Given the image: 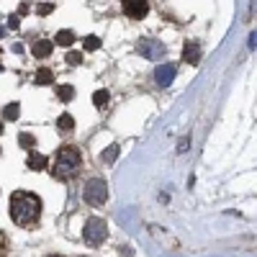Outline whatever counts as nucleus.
I'll use <instances>...</instances> for the list:
<instances>
[{
    "label": "nucleus",
    "mask_w": 257,
    "mask_h": 257,
    "mask_svg": "<svg viewBox=\"0 0 257 257\" xmlns=\"http://www.w3.org/2000/svg\"><path fill=\"white\" fill-rule=\"evenodd\" d=\"M41 213V198L31 190H16L11 196V219L18 226H29Z\"/></svg>",
    "instance_id": "obj_1"
},
{
    "label": "nucleus",
    "mask_w": 257,
    "mask_h": 257,
    "mask_svg": "<svg viewBox=\"0 0 257 257\" xmlns=\"http://www.w3.org/2000/svg\"><path fill=\"white\" fill-rule=\"evenodd\" d=\"M80 165H82V155L77 147H62L57 152V162H54V178L59 180H67V178H75L80 173Z\"/></svg>",
    "instance_id": "obj_2"
},
{
    "label": "nucleus",
    "mask_w": 257,
    "mask_h": 257,
    "mask_svg": "<svg viewBox=\"0 0 257 257\" xmlns=\"http://www.w3.org/2000/svg\"><path fill=\"white\" fill-rule=\"evenodd\" d=\"M82 198L90 206H103L105 201H108V183L100 180V178L88 180L85 183V190H82Z\"/></svg>",
    "instance_id": "obj_3"
},
{
    "label": "nucleus",
    "mask_w": 257,
    "mask_h": 257,
    "mask_svg": "<svg viewBox=\"0 0 257 257\" xmlns=\"http://www.w3.org/2000/svg\"><path fill=\"white\" fill-rule=\"evenodd\" d=\"M82 237H85V242H88V244H100L105 237H108V224H105L103 219H98V216H93V219L85 221Z\"/></svg>",
    "instance_id": "obj_4"
},
{
    "label": "nucleus",
    "mask_w": 257,
    "mask_h": 257,
    "mask_svg": "<svg viewBox=\"0 0 257 257\" xmlns=\"http://www.w3.org/2000/svg\"><path fill=\"white\" fill-rule=\"evenodd\" d=\"M175 75H178V64H160V67L155 70V82L160 85V88H170V82L175 80Z\"/></svg>",
    "instance_id": "obj_5"
},
{
    "label": "nucleus",
    "mask_w": 257,
    "mask_h": 257,
    "mask_svg": "<svg viewBox=\"0 0 257 257\" xmlns=\"http://www.w3.org/2000/svg\"><path fill=\"white\" fill-rule=\"evenodd\" d=\"M139 54H142V57H149V59H157V57L165 54V47H162V41L142 39V41H139Z\"/></svg>",
    "instance_id": "obj_6"
},
{
    "label": "nucleus",
    "mask_w": 257,
    "mask_h": 257,
    "mask_svg": "<svg viewBox=\"0 0 257 257\" xmlns=\"http://www.w3.org/2000/svg\"><path fill=\"white\" fill-rule=\"evenodd\" d=\"M123 13L128 18H144L149 13V3L147 0H139V3H123Z\"/></svg>",
    "instance_id": "obj_7"
},
{
    "label": "nucleus",
    "mask_w": 257,
    "mask_h": 257,
    "mask_svg": "<svg viewBox=\"0 0 257 257\" xmlns=\"http://www.w3.org/2000/svg\"><path fill=\"white\" fill-rule=\"evenodd\" d=\"M52 49H54V44H52L49 39H39V41H34L31 54H34L36 59H44V57H49V54H52Z\"/></svg>",
    "instance_id": "obj_8"
},
{
    "label": "nucleus",
    "mask_w": 257,
    "mask_h": 257,
    "mask_svg": "<svg viewBox=\"0 0 257 257\" xmlns=\"http://www.w3.org/2000/svg\"><path fill=\"white\" fill-rule=\"evenodd\" d=\"M183 59L190 62V64H198V59H201V47L196 44V41H188V44H185V49H183Z\"/></svg>",
    "instance_id": "obj_9"
},
{
    "label": "nucleus",
    "mask_w": 257,
    "mask_h": 257,
    "mask_svg": "<svg viewBox=\"0 0 257 257\" xmlns=\"http://www.w3.org/2000/svg\"><path fill=\"white\" fill-rule=\"evenodd\" d=\"M49 160L41 155V152H31L29 155V170H34V173H41V170H47Z\"/></svg>",
    "instance_id": "obj_10"
},
{
    "label": "nucleus",
    "mask_w": 257,
    "mask_h": 257,
    "mask_svg": "<svg viewBox=\"0 0 257 257\" xmlns=\"http://www.w3.org/2000/svg\"><path fill=\"white\" fill-rule=\"evenodd\" d=\"M57 128H59V132H64V134L75 132V118H72L70 113H62V116L57 118Z\"/></svg>",
    "instance_id": "obj_11"
},
{
    "label": "nucleus",
    "mask_w": 257,
    "mask_h": 257,
    "mask_svg": "<svg viewBox=\"0 0 257 257\" xmlns=\"http://www.w3.org/2000/svg\"><path fill=\"white\" fill-rule=\"evenodd\" d=\"M52 44H59V47H72V44H75V34L64 29V31H59V34H57V39L52 41Z\"/></svg>",
    "instance_id": "obj_12"
},
{
    "label": "nucleus",
    "mask_w": 257,
    "mask_h": 257,
    "mask_svg": "<svg viewBox=\"0 0 257 257\" xmlns=\"http://www.w3.org/2000/svg\"><path fill=\"white\" fill-rule=\"evenodd\" d=\"M54 80V75H52V70H47V67H41L39 72H36V85H49Z\"/></svg>",
    "instance_id": "obj_13"
},
{
    "label": "nucleus",
    "mask_w": 257,
    "mask_h": 257,
    "mask_svg": "<svg viewBox=\"0 0 257 257\" xmlns=\"http://www.w3.org/2000/svg\"><path fill=\"white\" fill-rule=\"evenodd\" d=\"M57 95H59V100H72L75 98V88H72V85H59Z\"/></svg>",
    "instance_id": "obj_14"
},
{
    "label": "nucleus",
    "mask_w": 257,
    "mask_h": 257,
    "mask_svg": "<svg viewBox=\"0 0 257 257\" xmlns=\"http://www.w3.org/2000/svg\"><path fill=\"white\" fill-rule=\"evenodd\" d=\"M18 108H21L18 103H11V105H6V111H3V118H6V121H16V118L21 116V111H18Z\"/></svg>",
    "instance_id": "obj_15"
},
{
    "label": "nucleus",
    "mask_w": 257,
    "mask_h": 257,
    "mask_svg": "<svg viewBox=\"0 0 257 257\" xmlns=\"http://www.w3.org/2000/svg\"><path fill=\"white\" fill-rule=\"evenodd\" d=\"M93 103L98 105V108H100V105H105V103H108V90H95L93 93Z\"/></svg>",
    "instance_id": "obj_16"
},
{
    "label": "nucleus",
    "mask_w": 257,
    "mask_h": 257,
    "mask_svg": "<svg viewBox=\"0 0 257 257\" xmlns=\"http://www.w3.org/2000/svg\"><path fill=\"white\" fill-rule=\"evenodd\" d=\"M82 44H85V49H88V52H95V49L100 47V39H98V36H85Z\"/></svg>",
    "instance_id": "obj_17"
},
{
    "label": "nucleus",
    "mask_w": 257,
    "mask_h": 257,
    "mask_svg": "<svg viewBox=\"0 0 257 257\" xmlns=\"http://www.w3.org/2000/svg\"><path fill=\"white\" fill-rule=\"evenodd\" d=\"M118 157V147L113 144V147H108V149H105V152H103V162H113Z\"/></svg>",
    "instance_id": "obj_18"
},
{
    "label": "nucleus",
    "mask_w": 257,
    "mask_h": 257,
    "mask_svg": "<svg viewBox=\"0 0 257 257\" xmlns=\"http://www.w3.org/2000/svg\"><path fill=\"white\" fill-rule=\"evenodd\" d=\"M18 142H21V147H34V144H36V139H34L31 134H21Z\"/></svg>",
    "instance_id": "obj_19"
},
{
    "label": "nucleus",
    "mask_w": 257,
    "mask_h": 257,
    "mask_svg": "<svg viewBox=\"0 0 257 257\" xmlns=\"http://www.w3.org/2000/svg\"><path fill=\"white\" fill-rule=\"evenodd\" d=\"M67 62H70V64H80V62H82V54H80V52H70V54H67Z\"/></svg>",
    "instance_id": "obj_20"
},
{
    "label": "nucleus",
    "mask_w": 257,
    "mask_h": 257,
    "mask_svg": "<svg viewBox=\"0 0 257 257\" xmlns=\"http://www.w3.org/2000/svg\"><path fill=\"white\" fill-rule=\"evenodd\" d=\"M52 11H54L52 3H41V6H39V13H41V16H47V13H52Z\"/></svg>",
    "instance_id": "obj_21"
},
{
    "label": "nucleus",
    "mask_w": 257,
    "mask_h": 257,
    "mask_svg": "<svg viewBox=\"0 0 257 257\" xmlns=\"http://www.w3.org/2000/svg\"><path fill=\"white\" fill-rule=\"evenodd\" d=\"M8 26H11V29H18V16H11V18H8Z\"/></svg>",
    "instance_id": "obj_22"
},
{
    "label": "nucleus",
    "mask_w": 257,
    "mask_h": 257,
    "mask_svg": "<svg viewBox=\"0 0 257 257\" xmlns=\"http://www.w3.org/2000/svg\"><path fill=\"white\" fill-rule=\"evenodd\" d=\"M0 134H3V121H0Z\"/></svg>",
    "instance_id": "obj_23"
},
{
    "label": "nucleus",
    "mask_w": 257,
    "mask_h": 257,
    "mask_svg": "<svg viewBox=\"0 0 257 257\" xmlns=\"http://www.w3.org/2000/svg\"><path fill=\"white\" fill-rule=\"evenodd\" d=\"M49 257H62V254H49Z\"/></svg>",
    "instance_id": "obj_24"
},
{
    "label": "nucleus",
    "mask_w": 257,
    "mask_h": 257,
    "mask_svg": "<svg viewBox=\"0 0 257 257\" xmlns=\"http://www.w3.org/2000/svg\"><path fill=\"white\" fill-rule=\"evenodd\" d=\"M0 36H3V29H0Z\"/></svg>",
    "instance_id": "obj_25"
}]
</instances>
